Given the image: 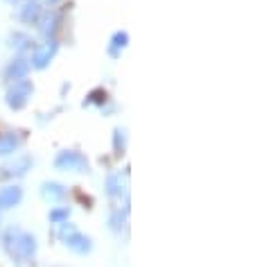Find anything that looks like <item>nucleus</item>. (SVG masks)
<instances>
[{
  "label": "nucleus",
  "mask_w": 253,
  "mask_h": 267,
  "mask_svg": "<svg viewBox=\"0 0 253 267\" xmlns=\"http://www.w3.org/2000/svg\"><path fill=\"white\" fill-rule=\"evenodd\" d=\"M3 242H5V249H7L11 256L23 258V260L32 258L34 252H37V240H34V236L25 234V231H21V229H16V226L7 229Z\"/></svg>",
  "instance_id": "f257e3e1"
},
{
  "label": "nucleus",
  "mask_w": 253,
  "mask_h": 267,
  "mask_svg": "<svg viewBox=\"0 0 253 267\" xmlns=\"http://www.w3.org/2000/svg\"><path fill=\"white\" fill-rule=\"evenodd\" d=\"M59 236H61V240H63V245H66L70 252H75V254H88L91 252V240L86 238L84 234H79L75 226H70V224H63L61 226V231H59Z\"/></svg>",
  "instance_id": "f03ea898"
},
{
  "label": "nucleus",
  "mask_w": 253,
  "mask_h": 267,
  "mask_svg": "<svg viewBox=\"0 0 253 267\" xmlns=\"http://www.w3.org/2000/svg\"><path fill=\"white\" fill-rule=\"evenodd\" d=\"M55 166L59 170H66V172L68 170H70V172H86V170H88V161H86V156L79 154V152L66 150L55 158Z\"/></svg>",
  "instance_id": "7ed1b4c3"
},
{
  "label": "nucleus",
  "mask_w": 253,
  "mask_h": 267,
  "mask_svg": "<svg viewBox=\"0 0 253 267\" xmlns=\"http://www.w3.org/2000/svg\"><path fill=\"white\" fill-rule=\"evenodd\" d=\"M32 82H27V79H19V82H14V86L7 91V104L11 109H23V106L27 104V100L32 98Z\"/></svg>",
  "instance_id": "20e7f679"
},
{
  "label": "nucleus",
  "mask_w": 253,
  "mask_h": 267,
  "mask_svg": "<svg viewBox=\"0 0 253 267\" xmlns=\"http://www.w3.org/2000/svg\"><path fill=\"white\" fill-rule=\"evenodd\" d=\"M57 55V43L55 41H48L43 45V48H39L37 52H34V57H32V66L34 68H39V70H43L45 66L52 61V57Z\"/></svg>",
  "instance_id": "39448f33"
},
{
  "label": "nucleus",
  "mask_w": 253,
  "mask_h": 267,
  "mask_svg": "<svg viewBox=\"0 0 253 267\" xmlns=\"http://www.w3.org/2000/svg\"><path fill=\"white\" fill-rule=\"evenodd\" d=\"M30 168H32V158L30 156H21V158H16V161L7 163L3 170H5V177H23Z\"/></svg>",
  "instance_id": "423d86ee"
},
{
  "label": "nucleus",
  "mask_w": 253,
  "mask_h": 267,
  "mask_svg": "<svg viewBox=\"0 0 253 267\" xmlns=\"http://www.w3.org/2000/svg\"><path fill=\"white\" fill-rule=\"evenodd\" d=\"M23 200V190L19 186H9V188L0 190V208H11Z\"/></svg>",
  "instance_id": "0eeeda50"
},
{
  "label": "nucleus",
  "mask_w": 253,
  "mask_h": 267,
  "mask_svg": "<svg viewBox=\"0 0 253 267\" xmlns=\"http://www.w3.org/2000/svg\"><path fill=\"white\" fill-rule=\"evenodd\" d=\"M21 145L19 134L7 132V134H0V156H7L11 152H16V147Z\"/></svg>",
  "instance_id": "6e6552de"
},
{
  "label": "nucleus",
  "mask_w": 253,
  "mask_h": 267,
  "mask_svg": "<svg viewBox=\"0 0 253 267\" xmlns=\"http://www.w3.org/2000/svg\"><path fill=\"white\" fill-rule=\"evenodd\" d=\"M59 27V14L57 11H45L41 19V34L43 37H52Z\"/></svg>",
  "instance_id": "1a4fd4ad"
},
{
  "label": "nucleus",
  "mask_w": 253,
  "mask_h": 267,
  "mask_svg": "<svg viewBox=\"0 0 253 267\" xmlns=\"http://www.w3.org/2000/svg\"><path fill=\"white\" fill-rule=\"evenodd\" d=\"M66 195V188L61 184H43L41 186V197L48 202H59Z\"/></svg>",
  "instance_id": "9d476101"
},
{
  "label": "nucleus",
  "mask_w": 253,
  "mask_h": 267,
  "mask_svg": "<svg viewBox=\"0 0 253 267\" xmlns=\"http://www.w3.org/2000/svg\"><path fill=\"white\" fill-rule=\"evenodd\" d=\"M27 70H30V64H27L25 59H16L14 64H9V68L5 70V75L9 79H23L27 75Z\"/></svg>",
  "instance_id": "9b49d317"
},
{
  "label": "nucleus",
  "mask_w": 253,
  "mask_h": 267,
  "mask_svg": "<svg viewBox=\"0 0 253 267\" xmlns=\"http://www.w3.org/2000/svg\"><path fill=\"white\" fill-rule=\"evenodd\" d=\"M122 190H124L122 174H109V179H106V192H109V195L118 197V195H122Z\"/></svg>",
  "instance_id": "f8f14e48"
},
{
  "label": "nucleus",
  "mask_w": 253,
  "mask_h": 267,
  "mask_svg": "<svg viewBox=\"0 0 253 267\" xmlns=\"http://www.w3.org/2000/svg\"><path fill=\"white\" fill-rule=\"evenodd\" d=\"M39 16H41V7H39V5H27V7L23 9V21L25 23H37Z\"/></svg>",
  "instance_id": "ddd939ff"
},
{
  "label": "nucleus",
  "mask_w": 253,
  "mask_h": 267,
  "mask_svg": "<svg viewBox=\"0 0 253 267\" xmlns=\"http://www.w3.org/2000/svg\"><path fill=\"white\" fill-rule=\"evenodd\" d=\"M111 55H116V50L118 48H124V45L127 43H129V34H127V32H116V34H113V39H111Z\"/></svg>",
  "instance_id": "4468645a"
},
{
  "label": "nucleus",
  "mask_w": 253,
  "mask_h": 267,
  "mask_svg": "<svg viewBox=\"0 0 253 267\" xmlns=\"http://www.w3.org/2000/svg\"><path fill=\"white\" fill-rule=\"evenodd\" d=\"M11 45H14L16 50H25L27 45H30V39H27L25 34H14V39H11Z\"/></svg>",
  "instance_id": "2eb2a0df"
},
{
  "label": "nucleus",
  "mask_w": 253,
  "mask_h": 267,
  "mask_svg": "<svg viewBox=\"0 0 253 267\" xmlns=\"http://www.w3.org/2000/svg\"><path fill=\"white\" fill-rule=\"evenodd\" d=\"M127 132L124 129H116V136H113V143H116V152H122L124 150V143H127Z\"/></svg>",
  "instance_id": "dca6fc26"
},
{
  "label": "nucleus",
  "mask_w": 253,
  "mask_h": 267,
  "mask_svg": "<svg viewBox=\"0 0 253 267\" xmlns=\"http://www.w3.org/2000/svg\"><path fill=\"white\" fill-rule=\"evenodd\" d=\"M68 215H70L68 208H55V211H50V220L52 222H63V220H68Z\"/></svg>",
  "instance_id": "f3484780"
},
{
  "label": "nucleus",
  "mask_w": 253,
  "mask_h": 267,
  "mask_svg": "<svg viewBox=\"0 0 253 267\" xmlns=\"http://www.w3.org/2000/svg\"><path fill=\"white\" fill-rule=\"evenodd\" d=\"M104 100H106V93H104V91H93V93H91L88 98H86L84 104H93V102H97V104H102Z\"/></svg>",
  "instance_id": "a211bd4d"
},
{
  "label": "nucleus",
  "mask_w": 253,
  "mask_h": 267,
  "mask_svg": "<svg viewBox=\"0 0 253 267\" xmlns=\"http://www.w3.org/2000/svg\"><path fill=\"white\" fill-rule=\"evenodd\" d=\"M122 222H124L122 213H116V215H111V229H113V231H120V229H122Z\"/></svg>",
  "instance_id": "6ab92c4d"
},
{
  "label": "nucleus",
  "mask_w": 253,
  "mask_h": 267,
  "mask_svg": "<svg viewBox=\"0 0 253 267\" xmlns=\"http://www.w3.org/2000/svg\"><path fill=\"white\" fill-rule=\"evenodd\" d=\"M52 3H55V0H52Z\"/></svg>",
  "instance_id": "aec40b11"
}]
</instances>
